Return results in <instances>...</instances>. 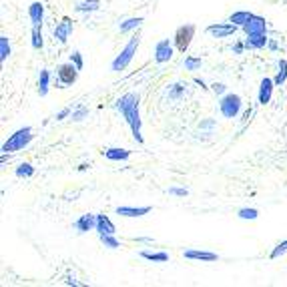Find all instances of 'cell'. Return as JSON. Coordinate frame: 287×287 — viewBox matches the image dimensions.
Here are the masks:
<instances>
[{
	"label": "cell",
	"mask_w": 287,
	"mask_h": 287,
	"mask_svg": "<svg viewBox=\"0 0 287 287\" xmlns=\"http://www.w3.org/2000/svg\"><path fill=\"white\" fill-rule=\"evenodd\" d=\"M139 92H126L117 101V109L123 113L124 121L131 126V133L137 143H143L141 135V115H139Z\"/></svg>",
	"instance_id": "obj_1"
},
{
	"label": "cell",
	"mask_w": 287,
	"mask_h": 287,
	"mask_svg": "<svg viewBox=\"0 0 287 287\" xmlns=\"http://www.w3.org/2000/svg\"><path fill=\"white\" fill-rule=\"evenodd\" d=\"M30 141H33V129L22 126V129H18L16 133H12L8 137V141L2 145V153H16V151L24 149Z\"/></svg>",
	"instance_id": "obj_2"
},
{
	"label": "cell",
	"mask_w": 287,
	"mask_h": 287,
	"mask_svg": "<svg viewBox=\"0 0 287 287\" xmlns=\"http://www.w3.org/2000/svg\"><path fill=\"white\" fill-rule=\"evenodd\" d=\"M139 42H141V39H139V35H135L131 41L126 42V46H124L123 50H121V54L113 60V65H111V71L113 73H121V71H124L129 65H131V60H133V56L137 54V48H139Z\"/></svg>",
	"instance_id": "obj_3"
},
{
	"label": "cell",
	"mask_w": 287,
	"mask_h": 287,
	"mask_svg": "<svg viewBox=\"0 0 287 287\" xmlns=\"http://www.w3.org/2000/svg\"><path fill=\"white\" fill-rule=\"evenodd\" d=\"M241 97L239 94H235V92H227L223 99H221V103H219V111H221V115L225 117V119H235L237 115H239V111H241Z\"/></svg>",
	"instance_id": "obj_4"
},
{
	"label": "cell",
	"mask_w": 287,
	"mask_h": 287,
	"mask_svg": "<svg viewBox=\"0 0 287 287\" xmlns=\"http://www.w3.org/2000/svg\"><path fill=\"white\" fill-rule=\"evenodd\" d=\"M193 37H195V24H183V26H179L175 30L173 41H175V46H177V50L181 54H185L189 50V44L193 41Z\"/></svg>",
	"instance_id": "obj_5"
},
{
	"label": "cell",
	"mask_w": 287,
	"mask_h": 287,
	"mask_svg": "<svg viewBox=\"0 0 287 287\" xmlns=\"http://www.w3.org/2000/svg\"><path fill=\"white\" fill-rule=\"evenodd\" d=\"M56 77H58V84L65 88V86H71L73 82H77L79 77V69L73 65V62H67V65H58L56 69Z\"/></svg>",
	"instance_id": "obj_6"
},
{
	"label": "cell",
	"mask_w": 287,
	"mask_h": 287,
	"mask_svg": "<svg viewBox=\"0 0 287 287\" xmlns=\"http://www.w3.org/2000/svg\"><path fill=\"white\" fill-rule=\"evenodd\" d=\"M235 30H237V24H233V22H217V24L207 26V33L215 39H227V37L235 35Z\"/></svg>",
	"instance_id": "obj_7"
},
{
	"label": "cell",
	"mask_w": 287,
	"mask_h": 287,
	"mask_svg": "<svg viewBox=\"0 0 287 287\" xmlns=\"http://www.w3.org/2000/svg\"><path fill=\"white\" fill-rule=\"evenodd\" d=\"M173 58V46H171V41L169 39H163L155 44V62L163 65V62H169Z\"/></svg>",
	"instance_id": "obj_8"
},
{
	"label": "cell",
	"mask_w": 287,
	"mask_h": 287,
	"mask_svg": "<svg viewBox=\"0 0 287 287\" xmlns=\"http://www.w3.org/2000/svg\"><path fill=\"white\" fill-rule=\"evenodd\" d=\"M241 28L245 30V35H265V30H267V22H265L263 16H255V14H253Z\"/></svg>",
	"instance_id": "obj_9"
},
{
	"label": "cell",
	"mask_w": 287,
	"mask_h": 287,
	"mask_svg": "<svg viewBox=\"0 0 287 287\" xmlns=\"http://www.w3.org/2000/svg\"><path fill=\"white\" fill-rule=\"evenodd\" d=\"M71 33H73V20H71L69 16H65L62 22H58V24L54 26V39L60 42V44H65V42L69 41Z\"/></svg>",
	"instance_id": "obj_10"
},
{
	"label": "cell",
	"mask_w": 287,
	"mask_h": 287,
	"mask_svg": "<svg viewBox=\"0 0 287 287\" xmlns=\"http://www.w3.org/2000/svg\"><path fill=\"white\" fill-rule=\"evenodd\" d=\"M273 86H275V81L265 77L261 84H259V105H267L271 101V94H273Z\"/></svg>",
	"instance_id": "obj_11"
},
{
	"label": "cell",
	"mask_w": 287,
	"mask_h": 287,
	"mask_svg": "<svg viewBox=\"0 0 287 287\" xmlns=\"http://www.w3.org/2000/svg\"><path fill=\"white\" fill-rule=\"evenodd\" d=\"M75 229H77L79 233H86V231H90V229H97V215H90V213L82 215L81 219L75 221Z\"/></svg>",
	"instance_id": "obj_12"
},
{
	"label": "cell",
	"mask_w": 287,
	"mask_h": 287,
	"mask_svg": "<svg viewBox=\"0 0 287 287\" xmlns=\"http://www.w3.org/2000/svg\"><path fill=\"white\" fill-rule=\"evenodd\" d=\"M28 16H30V22L33 26H42V20H44V4L42 2H33L28 6Z\"/></svg>",
	"instance_id": "obj_13"
},
{
	"label": "cell",
	"mask_w": 287,
	"mask_h": 287,
	"mask_svg": "<svg viewBox=\"0 0 287 287\" xmlns=\"http://www.w3.org/2000/svg\"><path fill=\"white\" fill-rule=\"evenodd\" d=\"M147 213H151V207H117V215L121 217H143Z\"/></svg>",
	"instance_id": "obj_14"
},
{
	"label": "cell",
	"mask_w": 287,
	"mask_h": 287,
	"mask_svg": "<svg viewBox=\"0 0 287 287\" xmlns=\"http://www.w3.org/2000/svg\"><path fill=\"white\" fill-rule=\"evenodd\" d=\"M187 259H197V261H217V253L211 251H197V249H187L183 253Z\"/></svg>",
	"instance_id": "obj_15"
},
{
	"label": "cell",
	"mask_w": 287,
	"mask_h": 287,
	"mask_svg": "<svg viewBox=\"0 0 287 287\" xmlns=\"http://www.w3.org/2000/svg\"><path fill=\"white\" fill-rule=\"evenodd\" d=\"M97 231H99V235H101V233H111V235H115V225H113V221H111L105 213L97 215Z\"/></svg>",
	"instance_id": "obj_16"
},
{
	"label": "cell",
	"mask_w": 287,
	"mask_h": 287,
	"mask_svg": "<svg viewBox=\"0 0 287 287\" xmlns=\"http://www.w3.org/2000/svg\"><path fill=\"white\" fill-rule=\"evenodd\" d=\"M103 155H105L109 161H126V159L131 157V151L113 147V149H107V151H103Z\"/></svg>",
	"instance_id": "obj_17"
},
{
	"label": "cell",
	"mask_w": 287,
	"mask_h": 287,
	"mask_svg": "<svg viewBox=\"0 0 287 287\" xmlns=\"http://www.w3.org/2000/svg\"><path fill=\"white\" fill-rule=\"evenodd\" d=\"M267 35H247V41H245V46L247 48H263V46H267Z\"/></svg>",
	"instance_id": "obj_18"
},
{
	"label": "cell",
	"mask_w": 287,
	"mask_h": 287,
	"mask_svg": "<svg viewBox=\"0 0 287 287\" xmlns=\"http://www.w3.org/2000/svg\"><path fill=\"white\" fill-rule=\"evenodd\" d=\"M141 257L147 259V261H155V263H165V261H169V253H165V251H143Z\"/></svg>",
	"instance_id": "obj_19"
},
{
	"label": "cell",
	"mask_w": 287,
	"mask_h": 287,
	"mask_svg": "<svg viewBox=\"0 0 287 287\" xmlns=\"http://www.w3.org/2000/svg\"><path fill=\"white\" fill-rule=\"evenodd\" d=\"M48 84H50V73L46 69H41V75H39V94L41 97L48 94Z\"/></svg>",
	"instance_id": "obj_20"
},
{
	"label": "cell",
	"mask_w": 287,
	"mask_h": 287,
	"mask_svg": "<svg viewBox=\"0 0 287 287\" xmlns=\"http://www.w3.org/2000/svg\"><path fill=\"white\" fill-rule=\"evenodd\" d=\"M101 8V0H82L75 6L77 12H94Z\"/></svg>",
	"instance_id": "obj_21"
},
{
	"label": "cell",
	"mask_w": 287,
	"mask_h": 287,
	"mask_svg": "<svg viewBox=\"0 0 287 287\" xmlns=\"http://www.w3.org/2000/svg\"><path fill=\"white\" fill-rule=\"evenodd\" d=\"M251 16H253L251 12H247V10H239V12H233V14L229 16V22H233V24H237V26H243Z\"/></svg>",
	"instance_id": "obj_22"
},
{
	"label": "cell",
	"mask_w": 287,
	"mask_h": 287,
	"mask_svg": "<svg viewBox=\"0 0 287 287\" xmlns=\"http://www.w3.org/2000/svg\"><path fill=\"white\" fill-rule=\"evenodd\" d=\"M143 24V18L141 16H137V18H126L124 22H121V33H131V30H135V28H139Z\"/></svg>",
	"instance_id": "obj_23"
},
{
	"label": "cell",
	"mask_w": 287,
	"mask_h": 287,
	"mask_svg": "<svg viewBox=\"0 0 287 287\" xmlns=\"http://www.w3.org/2000/svg\"><path fill=\"white\" fill-rule=\"evenodd\" d=\"M35 175V167L30 163H20L16 167V177L18 179H28V177H33Z\"/></svg>",
	"instance_id": "obj_24"
},
{
	"label": "cell",
	"mask_w": 287,
	"mask_h": 287,
	"mask_svg": "<svg viewBox=\"0 0 287 287\" xmlns=\"http://www.w3.org/2000/svg\"><path fill=\"white\" fill-rule=\"evenodd\" d=\"M8 56H10V42L6 35H2L0 37V62H6Z\"/></svg>",
	"instance_id": "obj_25"
},
{
	"label": "cell",
	"mask_w": 287,
	"mask_h": 287,
	"mask_svg": "<svg viewBox=\"0 0 287 287\" xmlns=\"http://www.w3.org/2000/svg\"><path fill=\"white\" fill-rule=\"evenodd\" d=\"M99 239H101V243L105 247H109V249H119L121 243L115 239V235H111V233H101L99 235Z\"/></svg>",
	"instance_id": "obj_26"
},
{
	"label": "cell",
	"mask_w": 287,
	"mask_h": 287,
	"mask_svg": "<svg viewBox=\"0 0 287 287\" xmlns=\"http://www.w3.org/2000/svg\"><path fill=\"white\" fill-rule=\"evenodd\" d=\"M273 81H275V86H281V84L287 81V60L285 58L279 60V73H277V77H275Z\"/></svg>",
	"instance_id": "obj_27"
},
{
	"label": "cell",
	"mask_w": 287,
	"mask_h": 287,
	"mask_svg": "<svg viewBox=\"0 0 287 287\" xmlns=\"http://www.w3.org/2000/svg\"><path fill=\"white\" fill-rule=\"evenodd\" d=\"M42 30L41 26H33V48H37V50H41L42 48Z\"/></svg>",
	"instance_id": "obj_28"
},
{
	"label": "cell",
	"mask_w": 287,
	"mask_h": 287,
	"mask_svg": "<svg viewBox=\"0 0 287 287\" xmlns=\"http://www.w3.org/2000/svg\"><path fill=\"white\" fill-rule=\"evenodd\" d=\"M239 219H249V221H255L257 217H259V211L257 209H249V207H245V209H239Z\"/></svg>",
	"instance_id": "obj_29"
},
{
	"label": "cell",
	"mask_w": 287,
	"mask_h": 287,
	"mask_svg": "<svg viewBox=\"0 0 287 287\" xmlns=\"http://www.w3.org/2000/svg\"><path fill=\"white\" fill-rule=\"evenodd\" d=\"M201 62H203V60L197 58V56H187V58H185V69H187V71H197V69L201 67Z\"/></svg>",
	"instance_id": "obj_30"
},
{
	"label": "cell",
	"mask_w": 287,
	"mask_h": 287,
	"mask_svg": "<svg viewBox=\"0 0 287 287\" xmlns=\"http://www.w3.org/2000/svg\"><path fill=\"white\" fill-rule=\"evenodd\" d=\"M283 253H287V239L285 241H281L279 245L275 247V249L271 251V255H269V257H271V259H277V257H281Z\"/></svg>",
	"instance_id": "obj_31"
},
{
	"label": "cell",
	"mask_w": 287,
	"mask_h": 287,
	"mask_svg": "<svg viewBox=\"0 0 287 287\" xmlns=\"http://www.w3.org/2000/svg\"><path fill=\"white\" fill-rule=\"evenodd\" d=\"M84 117H88V109H84V107H81V109L75 111V113H71V119H73L75 123H81Z\"/></svg>",
	"instance_id": "obj_32"
},
{
	"label": "cell",
	"mask_w": 287,
	"mask_h": 287,
	"mask_svg": "<svg viewBox=\"0 0 287 287\" xmlns=\"http://www.w3.org/2000/svg\"><path fill=\"white\" fill-rule=\"evenodd\" d=\"M71 62L79 69V71H82V67H84V62H82V54L79 52V50H75L73 54H71Z\"/></svg>",
	"instance_id": "obj_33"
},
{
	"label": "cell",
	"mask_w": 287,
	"mask_h": 287,
	"mask_svg": "<svg viewBox=\"0 0 287 287\" xmlns=\"http://www.w3.org/2000/svg\"><path fill=\"white\" fill-rule=\"evenodd\" d=\"M183 90H185V84H173V88H171L169 97H171V99H179Z\"/></svg>",
	"instance_id": "obj_34"
},
{
	"label": "cell",
	"mask_w": 287,
	"mask_h": 287,
	"mask_svg": "<svg viewBox=\"0 0 287 287\" xmlns=\"http://www.w3.org/2000/svg\"><path fill=\"white\" fill-rule=\"evenodd\" d=\"M169 193H171V195H179V197L189 195V191H187V189H177V187H171V189H169Z\"/></svg>",
	"instance_id": "obj_35"
},
{
	"label": "cell",
	"mask_w": 287,
	"mask_h": 287,
	"mask_svg": "<svg viewBox=\"0 0 287 287\" xmlns=\"http://www.w3.org/2000/svg\"><path fill=\"white\" fill-rule=\"evenodd\" d=\"M225 90H227V86H225V84H221V82H215V84H213V92H217V94H223Z\"/></svg>",
	"instance_id": "obj_36"
},
{
	"label": "cell",
	"mask_w": 287,
	"mask_h": 287,
	"mask_svg": "<svg viewBox=\"0 0 287 287\" xmlns=\"http://www.w3.org/2000/svg\"><path fill=\"white\" fill-rule=\"evenodd\" d=\"M71 115V109H62L58 115H56V121H62V119H67Z\"/></svg>",
	"instance_id": "obj_37"
},
{
	"label": "cell",
	"mask_w": 287,
	"mask_h": 287,
	"mask_svg": "<svg viewBox=\"0 0 287 287\" xmlns=\"http://www.w3.org/2000/svg\"><path fill=\"white\" fill-rule=\"evenodd\" d=\"M233 52H235V54H241V52H243V44H241V42H237V44L233 46Z\"/></svg>",
	"instance_id": "obj_38"
}]
</instances>
